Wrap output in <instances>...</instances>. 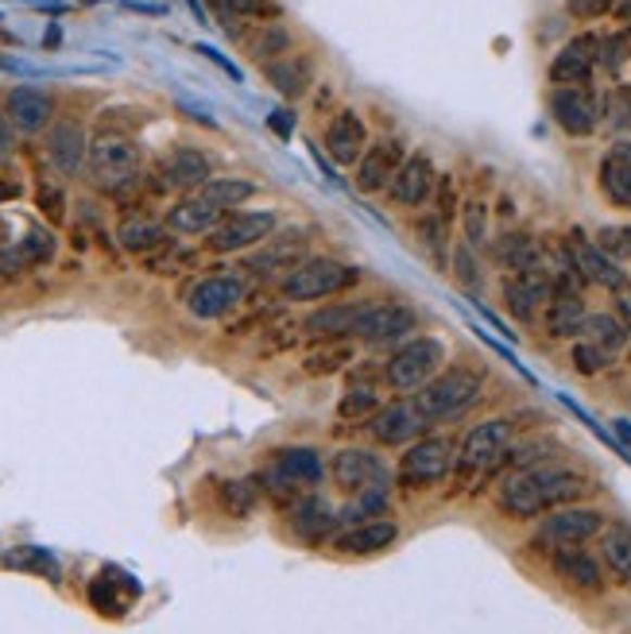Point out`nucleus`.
I'll list each match as a JSON object with an SVG mask.
<instances>
[{
  "mask_svg": "<svg viewBox=\"0 0 631 634\" xmlns=\"http://www.w3.org/2000/svg\"><path fill=\"white\" fill-rule=\"evenodd\" d=\"M589 492V480L569 468L554 465H523L500 484V507L516 519H534V515L554 511L561 503H573Z\"/></svg>",
  "mask_w": 631,
  "mask_h": 634,
  "instance_id": "obj_1",
  "label": "nucleus"
},
{
  "mask_svg": "<svg viewBox=\"0 0 631 634\" xmlns=\"http://www.w3.org/2000/svg\"><path fill=\"white\" fill-rule=\"evenodd\" d=\"M86 167L98 190L121 198L140 182V148L121 132H101L98 140H89Z\"/></svg>",
  "mask_w": 631,
  "mask_h": 634,
  "instance_id": "obj_2",
  "label": "nucleus"
},
{
  "mask_svg": "<svg viewBox=\"0 0 631 634\" xmlns=\"http://www.w3.org/2000/svg\"><path fill=\"white\" fill-rule=\"evenodd\" d=\"M484 391V379L469 368H454V371H438L434 379H427L418 395H411V403L430 418V422H450V418H462L472 403Z\"/></svg>",
  "mask_w": 631,
  "mask_h": 634,
  "instance_id": "obj_3",
  "label": "nucleus"
},
{
  "mask_svg": "<svg viewBox=\"0 0 631 634\" xmlns=\"http://www.w3.org/2000/svg\"><path fill=\"white\" fill-rule=\"evenodd\" d=\"M356 279H361L356 267L338 264V259L329 256H306L303 264L283 275L279 291H283L287 302H318V299H329V294L349 291Z\"/></svg>",
  "mask_w": 631,
  "mask_h": 634,
  "instance_id": "obj_4",
  "label": "nucleus"
},
{
  "mask_svg": "<svg viewBox=\"0 0 631 634\" xmlns=\"http://www.w3.org/2000/svg\"><path fill=\"white\" fill-rule=\"evenodd\" d=\"M445 364V348L434 337H407V341L388 356L383 364V379L395 391H418L427 379H434Z\"/></svg>",
  "mask_w": 631,
  "mask_h": 634,
  "instance_id": "obj_5",
  "label": "nucleus"
},
{
  "mask_svg": "<svg viewBox=\"0 0 631 634\" xmlns=\"http://www.w3.org/2000/svg\"><path fill=\"white\" fill-rule=\"evenodd\" d=\"M418 329V314L407 306V302H368L361 321H356V333L373 348H392V344H403L411 333Z\"/></svg>",
  "mask_w": 631,
  "mask_h": 634,
  "instance_id": "obj_6",
  "label": "nucleus"
},
{
  "mask_svg": "<svg viewBox=\"0 0 631 634\" xmlns=\"http://www.w3.org/2000/svg\"><path fill=\"white\" fill-rule=\"evenodd\" d=\"M454 441L445 438H422L411 441V449L403 453L400 460V480L411 487H422V484H438V480H445L450 476V468H454Z\"/></svg>",
  "mask_w": 631,
  "mask_h": 634,
  "instance_id": "obj_7",
  "label": "nucleus"
},
{
  "mask_svg": "<svg viewBox=\"0 0 631 634\" xmlns=\"http://www.w3.org/2000/svg\"><path fill=\"white\" fill-rule=\"evenodd\" d=\"M601 530H605V515L593 511V507H554L543 519V527H539V534H534V542L551 549L581 546V542L596 537Z\"/></svg>",
  "mask_w": 631,
  "mask_h": 634,
  "instance_id": "obj_8",
  "label": "nucleus"
},
{
  "mask_svg": "<svg viewBox=\"0 0 631 634\" xmlns=\"http://www.w3.org/2000/svg\"><path fill=\"white\" fill-rule=\"evenodd\" d=\"M512 445V422L507 418H489V422L472 426L462 441V453H457V468L462 472H484L492 468Z\"/></svg>",
  "mask_w": 631,
  "mask_h": 634,
  "instance_id": "obj_9",
  "label": "nucleus"
},
{
  "mask_svg": "<svg viewBox=\"0 0 631 634\" xmlns=\"http://www.w3.org/2000/svg\"><path fill=\"white\" fill-rule=\"evenodd\" d=\"M430 418L418 410L415 403H392V406H380L373 418H368V433L373 441L388 445V449H400V445H411L418 441L422 433L430 430Z\"/></svg>",
  "mask_w": 631,
  "mask_h": 634,
  "instance_id": "obj_10",
  "label": "nucleus"
},
{
  "mask_svg": "<svg viewBox=\"0 0 631 634\" xmlns=\"http://www.w3.org/2000/svg\"><path fill=\"white\" fill-rule=\"evenodd\" d=\"M329 476H333V484L349 495L368 492V487H388V480H392V472L383 468V460L376 457L373 449H361V445L341 449L338 457L329 460Z\"/></svg>",
  "mask_w": 631,
  "mask_h": 634,
  "instance_id": "obj_11",
  "label": "nucleus"
},
{
  "mask_svg": "<svg viewBox=\"0 0 631 634\" xmlns=\"http://www.w3.org/2000/svg\"><path fill=\"white\" fill-rule=\"evenodd\" d=\"M276 232V210H256V213H232L222 217L214 232H210V248L229 256V252H244V248L260 244Z\"/></svg>",
  "mask_w": 631,
  "mask_h": 634,
  "instance_id": "obj_12",
  "label": "nucleus"
},
{
  "mask_svg": "<svg viewBox=\"0 0 631 634\" xmlns=\"http://www.w3.org/2000/svg\"><path fill=\"white\" fill-rule=\"evenodd\" d=\"M403 158H407V148H403L400 140H392V136H383V140L368 143L365 155H361V163H356L353 186L361 190V194H380V190H388V182L395 178V170L403 167Z\"/></svg>",
  "mask_w": 631,
  "mask_h": 634,
  "instance_id": "obj_13",
  "label": "nucleus"
},
{
  "mask_svg": "<svg viewBox=\"0 0 631 634\" xmlns=\"http://www.w3.org/2000/svg\"><path fill=\"white\" fill-rule=\"evenodd\" d=\"M566 256H569V267H573L581 279L596 282V287H605V291L628 287V275L620 271V264H616L601 244L581 237V232H573V237L566 240Z\"/></svg>",
  "mask_w": 631,
  "mask_h": 634,
  "instance_id": "obj_14",
  "label": "nucleus"
},
{
  "mask_svg": "<svg viewBox=\"0 0 631 634\" xmlns=\"http://www.w3.org/2000/svg\"><path fill=\"white\" fill-rule=\"evenodd\" d=\"M244 302V279L237 275H210L187 294V309L202 321H217V317L232 314Z\"/></svg>",
  "mask_w": 631,
  "mask_h": 634,
  "instance_id": "obj_15",
  "label": "nucleus"
},
{
  "mask_svg": "<svg viewBox=\"0 0 631 634\" xmlns=\"http://www.w3.org/2000/svg\"><path fill=\"white\" fill-rule=\"evenodd\" d=\"M551 113H554V121H558L561 132H569V136H593L596 121H601V109H596L593 93L581 89V86L554 89Z\"/></svg>",
  "mask_w": 631,
  "mask_h": 634,
  "instance_id": "obj_16",
  "label": "nucleus"
},
{
  "mask_svg": "<svg viewBox=\"0 0 631 634\" xmlns=\"http://www.w3.org/2000/svg\"><path fill=\"white\" fill-rule=\"evenodd\" d=\"M306 248H311L306 229H287L279 237H267V244L249 259V271L264 275V279L267 275H287L291 267H299L306 259Z\"/></svg>",
  "mask_w": 631,
  "mask_h": 634,
  "instance_id": "obj_17",
  "label": "nucleus"
},
{
  "mask_svg": "<svg viewBox=\"0 0 631 634\" xmlns=\"http://www.w3.org/2000/svg\"><path fill=\"white\" fill-rule=\"evenodd\" d=\"M551 299H554V279L539 271V267L516 271L504 279V302L519 321H531V317L539 314V306H546Z\"/></svg>",
  "mask_w": 631,
  "mask_h": 634,
  "instance_id": "obj_18",
  "label": "nucleus"
},
{
  "mask_svg": "<svg viewBox=\"0 0 631 634\" xmlns=\"http://www.w3.org/2000/svg\"><path fill=\"white\" fill-rule=\"evenodd\" d=\"M438 175L430 155H407L403 167L395 170V178L388 182V198L400 205H427L430 194H434Z\"/></svg>",
  "mask_w": 631,
  "mask_h": 634,
  "instance_id": "obj_19",
  "label": "nucleus"
},
{
  "mask_svg": "<svg viewBox=\"0 0 631 634\" xmlns=\"http://www.w3.org/2000/svg\"><path fill=\"white\" fill-rule=\"evenodd\" d=\"M596 51H601V39L596 36H578L569 39L551 62V81L554 86H585L596 71Z\"/></svg>",
  "mask_w": 631,
  "mask_h": 634,
  "instance_id": "obj_20",
  "label": "nucleus"
},
{
  "mask_svg": "<svg viewBox=\"0 0 631 634\" xmlns=\"http://www.w3.org/2000/svg\"><path fill=\"white\" fill-rule=\"evenodd\" d=\"M4 113H9V121L16 124V132L39 136L54 116V98L47 93V89L16 86L9 93V101H4Z\"/></svg>",
  "mask_w": 631,
  "mask_h": 634,
  "instance_id": "obj_21",
  "label": "nucleus"
},
{
  "mask_svg": "<svg viewBox=\"0 0 631 634\" xmlns=\"http://www.w3.org/2000/svg\"><path fill=\"white\" fill-rule=\"evenodd\" d=\"M365 148H368V128H365V121L353 113V109H345V113H338L333 121H329L326 151L338 167H356L361 155H365Z\"/></svg>",
  "mask_w": 631,
  "mask_h": 634,
  "instance_id": "obj_22",
  "label": "nucleus"
},
{
  "mask_svg": "<svg viewBox=\"0 0 631 634\" xmlns=\"http://www.w3.org/2000/svg\"><path fill=\"white\" fill-rule=\"evenodd\" d=\"M395 537H400V527L380 515L376 522H356V527H349L345 534H338L329 546L338 549V554H349V557H368V554H383V549H392Z\"/></svg>",
  "mask_w": 631,
  "mask_h": 634,
  "instance_id": "obj_23",
  "label": "nucleus"
},
{
  "mask_svg": "<svg viewBox=\"0 0 631 634\" xmlns=\"http://www.w3.org/2000/svg\"><path fill=\"white\" fill-rule=\"evenodd\" d=\"M47 155H51V163L63 175H78L81 167H86L89 158V136L86 128H81L78 121H59L51 128V136H47Z\"/></svg>",
  "mask_w": 631,
  "mask_h": 634,
  "instance_id": "obj_24",
  "label": "nucleus"
},
{
  "mask_svg": "<svg viewBox=\"0 0 631 634\" xmlns=\"http://www.w3.org/2000/svg\"><path fill=\"white\" fill-rule=\"evenodd\" d=\"M365 306L368 302H329V306H318L303 321V333L318 337V341H341V337H353Z\"/></svg>",
  "mask_w": 631,
  "mask_h": 634,
  "instance_id": "obj_25",
  "label": "nucleus"
},
{
  "mask_svg": "<svg viewBox=\"0 0 631 634\" xmlns=\"http://www.w3.org/2000/svg\"><path fill=\"white\" fill-rule=\"evenodd\" d=\"M136 596H140V584H136L132 576L121 573V569H101V573L93 576V584H89V604L109 619L125 616L128 604H132Z\"/></svg>",
  "mask_w": 631,
  "mask_h": 634,
  "instance_id": "obj_26",
  "label": "nucleus"
},
{
  "mask_svg": "<svg viewBox=\"0 0 631 634\" xmlns=\"http://www.w3.org/2000/svg\"><path fill=\"white\" fill-rule=\"evenodd\" d=\"M222 217L225 210H217L214 202H205L202 194H190L167 210V229L182 232V237H210L222 225Z\"/></svg>",
  "mask_w": 631,
  "mask_h": 634,
  "instance_id": "obj_27",
  "label": "nucleus"
},
{
  "mask_svg": "<svg viewBox=\"0 0 631 634\" xmlns=\"http://www.w3.org/2000/svg\"><path fill=\"white\" fill-rule=\"evenodd\" d=\"M291 527L303 542H321V537L333 534V527H341L338 507L326 503L321 495H303V499H294V507H291Z\"/></svg>",
  "mask_w": 631,
  "mask_h": 634,
  "instance_id": "obj_28",
  "label": "nucleus"
},
{
  "mask_svg": "<svg viewBox=\"0 0 631 634\" xmlns=\"http://www.w3.org/2000/svg\"><path fill=\"white\" fill-rule=\"evenodd\" d=\"M601 190L613 205L631 210V140H620L601 158Z\"/></svg>",
  "mask_w": 631,
  "mask_h": 634,
  "instance_id": "obj_29",
  "label": "nucleus"
},
{
  "mask_svg": "<svg viewBox=\"0 0 631 634\" xmlns=\"http://www.w3.org/2000/svg\"><path fill=\"white\" fill-rule=\"evenodd\" d=\"M163 178L171 186H182V190H198L202 182L214 178V167H210V158L198 148H175L163 158Z\"/></svg>",
  "mask_w": 631,
  "mask_h": 634,
  "instance_id": "obj_30",
  "label": "nucleus"
},
{
  "mask_svg": "<svg viewBox=\"0 0 631 634\" xmlns=\"http://www.w3.org/2000/svg\"><path fill=\"white\" fill-rule=\"evenodd\" d=\"M554 569H558L561 581L578 584V588H589V592H601V588H605V573H601V561H596V557H589L585 549H578V546L554 549Z\"/></svg>",
  "mask_w": 631,
  "mask_h": 634,
  "instance_id": "obj_31",
  "label": "nucleus"
},
{
  "mask_svg": "<svg viewBox=\"0 0 631 634\" xmlns=\"http://www.w3.org/2000/svg\"><path fill=\"white\" fill-rule=\"evenodd\" d=\"M276 465L291 476L299 487H318L326 480V460H321L318 449L311 445H283L276 449Z\"/></svg>",
  "mask_w": 631,
  "mask_h": 634,
  "instance_id": "obj_32",
  "label": "nucleus"
},
{
  "mask_svg": "<svg viewBox=\"0 0 631 634\" xmlns=\"http://www.w3.org/2000/svg\"><path fill=\"white\" fill-rule=\"evenodd\" d=\"M116 240H121V248L132 252V256H152L155 248L167 244V225H160V220H152V217H125L121 220V229H116Z\"/></svg>",
  "mask_w": 631,
  "mask_h": 634,
  "instance_id": "obj_33",
  "label": "nucleus"
},
{
  "mask_svg": "<svg viewBox=\"0 0 631 634\" xmlns=\"http://www.w3.org/2000/svg\"><path fill=\"white\" fill-rule=\"evenodd\" d=\"M585 302L573 291H558L551 299V309H546V333L551 337H578L585 333Z\"/></svg>",
  "mask_w": 631,
  "mask_h": 634,
  "instance_id": "obj_34",
  "label": "nucleus"
},
{
  "mask_svg": "<svg viewBox=\"0 0 631 634\" xmlns=\"http://www.w3.org/2000/svg\"><path fill=\"white\" fill-rule=\"evenodd\" d=\"M496 259L507 267V271H531V267H539V259H543V252H539V244H534L527 232H507V237L496 240Z\"/></svg>",
  "mask_w": 631,
  "mask_h": 634,
  "instance_id": "obj_35",
  "label": "nucleus"
},
{
  "mask_svg": "<svg viewBox=\"0 0 631 634\" xmlns=\"http://www.w3.org/2000/svg\"><path fill=\"white\" fill-rule=\"evenodd\" d=\"M198 194L205 202H214L217 210L229 213V210H240V205L256 194V182H249V178H210V182L198 186Z\"/></svg>",
  "mask_w": 631,
  "mask_h": 634,
  "instance_id": "obj_36",
  "label": "nucleus"
},
{
  "mask_svg": "<svg viewBox=\"0 0 631 634\" xmlns=\"http://www.w3.org/2000/svg\"><path fill=\"white\" fill-rule=\"evenodd\" d=\"M267 78H272V86H276L283 98H303L306 86H311V62H303V59L272 62V66H267Z\"/></svg>",
  "mask_w": 631,
  "mask_h": 634,
  "instance_id": "obj_37",
  "label": "nucleus"
},
{
  "mask_svg": "<svg viewBox=\"0 0 631 634\" xmlns=\"http://www.w3.org/2000/svg\"><path fill=\"white\" fill-rule=\"evenodd\" d=\"M585 341L601 344L608 356H616L628 344V326L616 314H589L585 317Z\"/></svg>",
  "mask_w": 631,
  "mask_h": 634,
  "instance_id": "obj_38",
  "label": "nucleus"
},
{
  "mask_svg": "<svg viewBox=\"0 0 631 634\" xmlns=\"http://www.w3.org/2000/svg\"><path fill=\"white\" fill-rule=\"evenodd\" d=\"M4 565L9 569H24V573H39V576H47L51 584H59V561H54L47 549H39V546H20V549H9L4 554Z\"/></svg>",
  "mask_w": 631,
  "mask_h": 634,
  "instance_id": "obj_39",
  "label": "nucleus"
},
{
  "mask_svg": "<svg viewBox=\"0 0 631 634\" xmlns=\"http://www.w3.org/2000/svg\"><path fill=\"white\" fill-rule=\"evenodd\" d=\"M601 554H605L608 569L620 581H631V527H608L605 542H601Z\"/></svg>",
  "mask_w": 631,
  "mask_h": 634,
  "instance_id": "obj_40",
  "label": "nucleus"
},
{
  "mask_svg": "<svg viewBox=\"0 0 631 634\" xmlns=\"http://www.w3.org/2000/svg\"><path fill=\"white\" fill-rule=\"evenodd\" d=\"M383 507H388V487H368V492H353V503H345V507H341L338 519L349 522V527H356L361 519L383 515Z\"/></svg>",
  "mask_w": 631,
  "mask_h": 634,
  "instance_id": "obj_41",
  "label": "nucleus"
},
{
  "mask_svg": "<svg viewBox=\"0 0 631 634\" xmlns=\"http://www.w3.org/2000/svg\"><path fill=\"white\" fill-rule=\"evenodd\" d=\"M256 480H225L222 484V507L232 515V519H249L252 507H256Z\"/></svg>",
  "mask_w": 631,
  "mask_h": 634,
  "instance_id": "obj_42",
  "label": "nucleus"
},
{
  "mask_svg": "<svg viewBox=\"0 0 631 634\" xmlns=\"http://www.w3.org/2000/svg\"><path fill=\"white\" fill-rule=\"evenodd\" d=\"M376 410H380V395H376V388H368V383L365 388H349L338 403L341 418H373Z\"/></svg>",
  "mask_w": 631,
  "mask_h": 634,
  "instance_id": "obj_43",
  "label": "nucleus"
},
{
  "mask_svg": "<svg viewBox=\"0 0 631 634\" xmlns=\"http://www.w3.org/2000/svg\"><path fill=\"white\" fill-rule=\"evenodd\" d=\"M472 252H477V248H472L469 240L454 248V275H457V282H462L465 291L480 294L484 291V279H480V267H477V256H472Z\"/></svg>",
  "mask_w": 631,
  "mask_h": 634,
  "instance_id": "obj_44",
  "label": "nucleus"
},
{
  "mask_svg": "<svg viewBox=\"0 0 631 634\" xmlns=\"http://www.w3.org/2000/svg\"><path fill=\"white\" fill-rule=\"evenodd\" d=\"M631 59V39L628 36H605L601 51H596V66H605L608 74H620Z\"/></svg>",
  "mask_w": 631,
  "mask_h": 634,
  "instance_id": "obj_45",
  "label": "nucleus"
},
{
  "mask_svg": "<svg viewBox=\"0 0 631 634\" xmlns=\"http://www.w3.org/2000/svg\"><path fill=\"white\" fill-rule=\"evenodd\" d=\"M252 51H256V59H276V54L291 51V36H287L279 24H267L264 31H260L256 43H252Z\"/></svg>",
  "mask_w": 631,
  "mask_h": 634,
  "instance_id": "obj_46",
  "label": "nucleus"
},
{
  "mask_svg": "<svg viewBox=\"0 0 631 634\" xmlns=\"http://www.w3.org/2000/svg\"><path fill=\"white\" fill-rule=\"evenodd\" d=\"M465 240H469L472 248H484V240H489V210H484V202H469L465 205Z\"/></svg>",
  "mask_w": 631,
  "mask_h": 634,
  "instance_id": "obj_47",
  "label": "nucleus"
},
{
  "mask_svg": "<svg viewBox=\"0 0 631 634\" xmlns=\"http://www.w3.org/2000/svg\"><path fill=\"white\" fill-rule=\"evenodd\" d=\"M573 364H578L581 376H596V371H605V364H613V356L593 341H581L573 344Z\"/></svg>",
  "mask_w": 631,
  "mask_h": 634,
  "instance_id": "obj_48",
  "label": "nucleus"
},
{
  "mask_svg": "<svg viewBox=\"0 0 631 634\" xmlns=\"http://www.w3.org/2000/svg\"><path fill=\"white\" fill-rule=\"evenodd\" d=\"M605 109H608V124H613L616 132H631V86L616 89Z\"/></svg>",
  "mask_w": 631,
  "mask_h": 634,
  "instance_id": "obj_49",
  "label": "nucleus"
},
{
  "mask_svg": "<svg viewBox=\"0 0 631 634\" xmlns=\"http://www.w3.org/2000/svg\"><path fill=\"white\" fill-rule=\"evenodd\" d=\"M148 259V267H152L155 275H178V267H187L190 264V252H171V240L163 248H155L152 256H143Z\"/></svg>",
  "mask_w": 631,
  "mask_h": 634,
  "instance_id": "obj_50",
  "label": "nucleus"
},
{
  "mask_svg": "<svg viewBox=\"0 0 631 634\" xmlns=\"http://www.w3.org/2000/svg\"><path fill=\"white\" fill-rule=\"evenodd\" d=\"M596 240H601V248H605L608 256L616 259H628L631 256V225H620V229H601L596 232Z\"/></svg>",
  "mask_w": 631,
  "mask_h": 634,
  "instance_id": "obj_51",
  "label": "nucleus"
},
{
  "mask_svg": "<svg viewBox=\"0 0 631 634\" xmlns=\"http://www.w3.org/2000/svg\"><path fill=\"white\" fill-rule=\"evenodd\" d=\"M418 237H422V244H427L434 256H442V252H445V217L418 220Z\"/></svg>",
  "mask_w": 631,
  "mask_h": 634,
  "instance_id": "obj_52",
  "label": "nucleus"
},
{
  "mask_svg": "<svg viewBox=\"0 0 631 634\" xmlns=\"http://www.w3.org/2000/svg\"><path fill=\"white\" fill-rule=\"evenodd\" d=\"M222 9L229 16H276L272 0H222Z\"/></svg>",
  "mask_w": 631,
  "mask_h": 634,
  "instance_id": "obj_53",
  "label": "nucleus"
},
{
  "mask_svg": "<svg viewBox=\"0 0 631 634\" xmlns=\"http://www.w3.org/2000/svg\"><path fill=\"white\" fill-rule=\"evenodd\" d=\"M345 360H349V348H329V353L311 356V360H306V371H311V376H326V371H338Z\"/></svg>",
  "mask_w": 631,
  "mask_h": 634,
  "instance_id": "obj_54",
  "label": "nucleus"
},
{
  "mask_svg": "<svg viewBox=\"0 0 631 634\" xmlns=\"http://www.w3.org/2000/svg\"><path fill=\"white\" fill-rule=\"evenodd\" d=\"M608 9H616V0H566V12L578 20H596L605 16Z\"/></svg>",
  "mask_w": 631,
  "mask_h": 634,
  "instance_id": "obj_55",
  "label": "nucleus"
},
{
  "mask_svg": "<svg viewBox=\"0 0 631 634\" xmlns=\"http://www.w3.org/2000/svg\"><path fill=\"white\" fill-rule=\"evenodd\" d=\"M39 210H43L47 217L59 225V220H63V210H66L63 190H54V186H39Z\"/></svg>",
  "mask_w": 631,
  "mask_h": 634,
  "instance_id": "obj_56",
  "label": "nucleus"
},
{
  "mask_svg": "<svg viewBox=\"0 0 631 634\" xmlns=\"http://www.w3.org/2000/svg\"><path fill=\"white\" fill-rule=\"evenodd\" d=\"M16 143H20L16 124L9 121V113H0V167H4V163H12V155H16Z\"/></svg>",
  "mask_w": 631,
  "mask_h": 634,
  "instance_id": "obj_57",
  "label": "nucleus"
},
{
  "mask_svg": "<svg viewBox=\"0 0 631 634\" xmlns=\"http://www.w3.org/2000/svg\"><path fill=\"white\" fill-rule=\"evenodd\" d=\"M267 124H272V128H276V132L283 136V140L291 136V128H294V121H291V113H287V109H279V113L267 116Z\"/></svg>",
  "mask_w": 631,
  "mask_h": 634,
  "instance_id": "obj_58",
  "label": "nucleus"
},
{
  "mask_svg": "<svg viewBox=\"0 0 631 634\" xmlns=\"http://www.w3.org/2000/svg\"><path fill=\"white\" fill-rule=\"evenodd\" d=\"M616 306H620V321L631 329V287H620V291H616Z\"/></svg>",
  "mask_w": 631,
  "mask_h": 634,
  "instance_id": "obj_59",
  "label": "nucleus"
},
{
  "mask_svg": "<svg viewBox=\"0 0 631 634\" xmlns=\"http://www.w3.org/2000/svg\"><path fill=\"white\" fill-rule=\"evenodd\" d=\"M198 54H205V59H214V62H217V66H222V71H229V74H232V78H240V74H237V66H229V62H225V59H222V54H217V51H214V47H198Z\"/></svg>",
  "mask_w": 631,
  "mask_h": 634,
  "instance_id": "obj_60",
  "label": "nucleus"
},
{
  "mask_svg": "<svg viewBox=\"0 0 631 634\" xmlns=\"http://www.w3.org/2000/svg\"><path fill=\"white\" fill-rule=\"evenodd\" d=\"M613 426H616V433H620V438H623V441H628V445H631V418H616Z\"/></svg>",
  "mask_w": 631,
  "mask_h": 634,
  "instance_id": "obj_61",
  "label": "nucleus"
},
{
  "mask_svg": "<svg viewBox=\"0 0 631 634\" xmlns=\"http://www.w3.org/2000/svg\"><path fill=\"white\" fill-rule=\"evenodd\" d=\"M616 16H620V20H631V0H616Z\"/></svg>",
  "mask_w": 631,
  "mask_h": 634,
  "instance_id": "obj_62",
  "label": "nucleus"
}]
</instances>
